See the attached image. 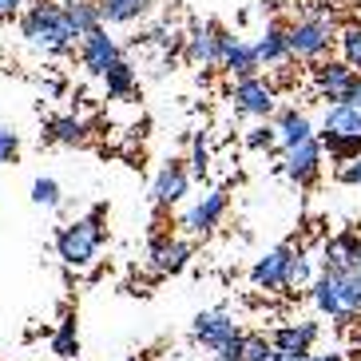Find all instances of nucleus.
Listing matches in <instances>:
<instances>
[{"label":"nucleus","mask_w":361,"mask_h":361,"mask_svg":"<svg viewBox=\"0 0 361 361\" xmlns=\"http://www.w3.org/2000/svg\"><path fill=\"white\" fill-rule=\"evenodd\" d=\"M274 131H278V143H282V151H286V147H298V143H306V139L318 135L314 119H310L302 107H282V111H274Z\"/></svg>","instance_id":"nucleus-19"},{"label":"nucleus","mask_w":361,"mask_h":361,"mask_svg":"<svg viewBox=\"0 0 361 361\" xmlns=\"http://www.w3.org/2000/svg\"><path fill=\"white\" fill-rule=\"evenodd\" d=\"M353 282H357V290H361V266H357V270H353Z\"/></svg>","instance_id":"nucleus-39"},{"label":"nucleus","mask_w":361,"mask_h":361,"mask_svg":"<svg viewBox=\"0 0 361 361\" xmlns=\"http://www.w3.org/2000/svg\"><path fill=\"white\" fill-rule=\"evenodd\" d=\"M310 298L318 314H326L329 322L338 326H350V322L361 318V290L353 282V274H334V270H322L310 286Z\"/></svg>","instance_id":"nucleus-1"},{"label":"nucleus","mask_w":361,"mask_h":361,"mask_svg":"<svg viewBox=\"0 0 361 361\" xmlns=\"http://www.w3.org/2000/svg\"><path fill=\"white\" fill-rule=\"evenodd\" d=\"M274 357V345L266 334H243V361H270Z\"/></svg>","instance_id":"nucleus-29"},{"label":"nucleus","mask_w":361,"mask_h":361,"mask_svg":"<svg viewBox=\"0 0 361 361\" xmlns=\"http://www.w3.org/2000/svg\"><path fill=\"white\" fill-rule=\"evenodd\" d=\"M338 183L357 187V191H361V155H357V159H350V163H341V167H338Z\"/></svg>","instance_id":"nucleus-33"},{"label":"nucleus","mask_w":361,"mask_h":361,"mask_svg":"<svg viewBox=\"0 0 361 361\" xmlns=\"http://www.w3.org/2000/svg\"><path fill=\"white\" fill-rule=\"evenodd\" d=\"M357 266H361V231H341L334 238H326V246H322V270L353 274Z\"/></svg>","instance_id":"nucleus-15"},{"label":"nucleus","mask_w":361,"mask_h":361,"mask_svg":"<svg viewBox=\"0 0 361 361\" xmlns=\"http://www.w3.org/2000/svg\"><path fill=\"white\" fill-rule=\"evenodd\" d=\"M32 202L36 207H60V183H56L52 175H40V179L32 183Z\"/></svg>","instance_id":"nucleus-30"},{"label":"nucleus","mask_w":361,"mask_h":361,"mask_svg":"<svg viewBox=\"0 0 361 361\" xmlns=\"http://www.w3.org/2000/svg\"><path fill=\"white\" fill-rule=\"evenodd\" d=\"M318 334H322L318 322H286L270 334V345H274V353H286V357H306L314 350Z\"/></svg>","instance_id":"nucleus-17"},{"label":"nucleus","mask_w":361,"mask_h":361,"mask_svg":"<svg viewBox=\"0 0 361 361\" xmlns=\"http://www.w3.org/2000/svg\"><path fill=\"white\" fill-rule=\"evenodd\" d=\"M104 246V207H96L84 219H72L56 231V255L64 258V266H92Z\"/></svg>","instance_id":"nucleus-2"},{"label":"nucleus","mask_w":361,"mask_h":361,"mask_svg":"<svg viewBox=\"0 0 361 361\" xmlns=\"http://www.w3.org/2000/svg\"><path fill=\"white\" fill-rule=\"evenodd\" d=\"M60 8H64V20H68V28H72L75 40H84V36H92L96 28H104L99 0H64Z\"/></svg>","instance_id":"nucleus-20"},{"label":"nucleus","mask_w":361,"mask_h":361,"mask_svg":"<svg viewBox=\"0 0 361 361\" xmlns=\"http://www.w3.org/2000/svg\"><path fill=\"white\" fill-rule=\"evenodd\" d=\"M278 143V131H274V123L266 119V123H255V128L246 131V147L250 151H270Z\"/></svg>","instance_id":"nucleus-31"},{"label":"nucleus","mask_w":361,"mask_h":361,"mask_svg":"<svg viewBox=\"0 0 361 361\" xmlns=\"http://www.w3.org/2000/svg\"><path fill=\"white\" fill-rule=\"evenodd\" d=\"M226 40H231V32H226L223 24H214V20L195 24L191 32H187V40H183V56H187L191 64H199V68H219L223 64Z\"/></svg>","instance_id":"nucleus-7"},{"label":"nucleus","mask_w":361,"mask_h":361,"mask_svg":"<svg viewBox=\"0 0 361 361\" xmlns=\"http://www.w3.org/2000/svg\"><path fill=\"white\" fill-rule=\"evenodd\" d=\"M318 143L322 151H329L334 159L350 163L361 155V111L353 107H326V116H322V131H318Z\"/></svg>","instance_id":"nucleus-4"},{"label":"nucleus","mask_w":361,"mask_h":361,"mask_svg":"<svg viewBox=\"0 0 361 361\" xmlns=\"http://www.w3.org/2000/svg\"><path fill=\"white\" fill-rule=\"evenodd\" d=\"M322 163H326V151H322L318 135L298 143V147H286L282 151V175L294 179L298 187H310V183L322 175Z\"/></svg>","instance_id":"nucleus-11"},{"label":"nucleus","mask_w":361,"mask_h":361,"mask_svg":"<svg viewBox=\"0 0 361 361\" xmlns=\"http://www.w3.org/2000/svg\"><path fill=\"white\" fill-rule=\"evenodd\" d=\"M226 195H231L226 187H211V191L202 195L191 211L183 214V231H187V234H211L214 226L223 223V214H226V202H231Z\"/></svg>","instance_id":"nucleus-16"},{"label":"nucleus","mask_w":361,"mask_h":361,"mask_svg":"<svg viewBox=\"0 0 361 361\" xmlns=\"http://www.w3.org/2000/svg\"><path fill=\"white\" fill-rule=\"evenodd\" d=\"M123 361H139V357H123Z\"/></svg>","instance_id":"nucleus-40"},{"label":"nucleus","mask_w":361,"mask_h":361,"mask_svg":"<svg viewBox=\"0 0 361 361\" xmlns=\"http://www.w3.org/2000/svg\"><path fill=\"white\" fill-rule=\"evenodd\" d=\"M231 104L234 111H243V116H255V119H270L278 111V87L262 75H250V80H234L231 84Z\"/></svg>","instance_id":"nucleus-6"},{"label":"nucleus","mask_w":361,"mask_h":361,"mask_svg":"<svg viewBox=\"0 0 361 361\" xmlns=\"http://www.w3.org/2000/svg\"><path fill=\"white\" fill-rule=\"evenodd\" d=\"M341 107H353V111H361V75L353 80V87H350V96H345V104Z\"/></svg>","instance_id":"nucleus-35"},{"label":"nucleus","mask_w":361,"mask_h":361,"mask_svg":"<svg viewBox=\"0 0 361 361\" xmlns=\"http://www.w3.org/2000/svg\"><path fill=\"white\" fill-rule=\"evenodd\" d=\"M104 87H107V96H111V99L131 96V92H135V68H131L128 60H119V64L104 75Z\"/></svg>","instance_id":"nucleus-26"},{"label":"nucleus","mask_w":361,"mask_h":361,"mask_svg":"<svg viewBox=\"0 0 361 361\" xmlns=\"http://www.w3.org/2000/svg\"><path fill=\"white\" fill-rule=\"evenodd\" d=\"M16 151H20V135H16L8 123H0V167L16 159Z\"/></svg>","instance_id":"nucleus-32"},{"label":"nucleus","mask_w":361,"mask_h":361,"mask_svg":"<svg viewBox=\"0 0 361 361\" xmlns=\"http://www.w3.org/2000/svg\"><path fill=\"white\" fill-rule=\"evenodd\" d=\"M298 361H345L341 353H306V357H298Z\"/></svg>","instance_id":"nucleus-36"},{"label":"nucleus","mask_w":361,"mask_h":361,"mask_svg":"<svg viewBox=\"0 0 361 361\" xmlns=\"http://www.w3.org/2000/svg\"><path fill=\"white\" fill-rule=\"evenodd\" d=\"M338 60L345 68H350V72H357L361 75V20H353V24H345V28H341L338 32Z\"/></svg>","instance_id":"nucleus-25"},{"label":"nucleus","mask_w":361,"mask_h":361,"mask_svg":"<svg viewBox=\"0 0 361 361\" xmlns=\"http://www.w3.org/2000/svg\"><path fill=\"white\" fill-rule=\"evenodd\" d=\"M338 44L334 24L322 20V16H298L286 24V48L290 60H302V64H322L329 60V48Z\"/></svg>","instance_id":"nucleus-5"},{"label":"nucleus","mask_w":361,"mask_h":361,"mask_svg":"<svg viewBox=\"0 0 361 361\" xmlns=\"http://www.w3.org/2000/svg\"><path fill=\"white\" fill-rule=\"evenodd\" d=\"M191 191V171L183 167L179 159H171L159 167V175L151 179V202H155V211H171V207H179Z\"/></svg>","instance_id":"nucleus-12"},{"label":"nucleus","mask_w":361,"mask_h":361,"mask_svg":"<svg viewBox=\"0 0 361 361\" xmlns=\"http://www.w3.org/2000/svg\"><path fill=\"white\" fill-rule=\"evenodd\" d=\"M310 80H314V92L326 99V107H338V104H345L357 72H350L341 60H322V64H314V75H310Z\"/></svg>","instance_id":"nucleus-14"},{"label":"nucleus","mask_w":361,"mask_h":361,"mask_svg":"<svg viewBox=\"0 0 361 361\" xmlns=\"http://www.w3.org/2000/svg\"><path fill=\"white\" fill-rule=\"evenodd\" d=\"M119 60H123V48L116 44V36H107V28H96L92 36L80 40V64L92 75H99V80H104Z\"/></svg>","instance_id":"nucleus-13"},{"label":"nucleus","mask_w":361,"mask_h":361,"mask_svg":"<svg viewBox=\"0 0 361 361\" xmlns=\"http://www.w3.org/2000/svg\"><path fill=\"white\" fill-rule=\"evenodd\" d=\"M87 123L80 116H52L48 123H44V139L48 143H60V147H80V143H87Z\"/></svg>","instance_id":"nucleus-22"},{"label":"nucleus","mask_w":361,"mask_h":361,"mask_svg":"<svg viewBox=\"0 0 361 361\" xmlns=\"http://www.w3.org/2000/svg\"><path fill=\"white\" fill-rule=\"evenodd\" d=\"M314 255L310 250H302V246H294V266H290V290H310L314 286Z\"/></svg>","instance_id":"nucleus-27"},{"label":"nucleus","mask_w":361,"mask_h":361,"mask_svg":"<svg viewBox=\"0 0 361 361\" xmlns=\"http://www.w3.org/2000/svg\"><path fill=\"white\" fill-rule=\"evenodd\" d=\"M151 0H99V16L104 24H131L139 16H147Z\"/></svg>","instance_id":"nucleus-24"},{"label":"nucleus","mask_w":361,"mask_h":361,"mask_svg":"<svg viewBox=\"0 0 361 361\" xmlns=\"http://www.w3.org/2000/svg\"><path fill=\"white\" fill-rule=\"evenodd\" d=\"M52 353H56V357H64V361H72L75 353H80V326H75V314H72V310H64V314H60V322H56Z\"/></svg>","instance_id":"nucleus-23"},{"label":"nucleus","mask_w":361,"mask_h":361,"mask_svg":"<svg viewBox=\"0 0 361 361\" xmlns=\"http://www.w3.org/2000/svg\"><path fill=\"white\" fill-rule=\"evenodd\" d=\"M20 32L32 48H40V52H48V56H64L75 44L72 28H68V20H64V8H60V4H44V0L32 4V8L20 16Z\"/></svg>","instance_id":"nucleus-3"},{"label":"nucleus","mask_w":361,"mask_h":361,"mask_svg":"<svg viewBox=\"0 0 361 361\" xmlns=\"http://www.w3.org/2000/svg\"><path fill=\"white\" fill-rule=\"evenodd\" d=\"M219 68H226L234 80H250V75H258V68H262V64H258V56H255V44L231 36L226 48H223V64H219Z\"/></svg>","instance_id":"nucleus-21"},{"label":"nucleus","mask_w":361,"mask_h":361,"mask_svg":"<svg viewBox=\"0 0 361 361\" xmlns=\"http://www.w3.org/2000/svg\"><path fill=\"white\" fill-rule=\"evenodd\" d=\"M270 361H298V357H286V353H274Z\"/></svg>","instance_id":"nucleus-38"},{"label":"nucleus","mask_w":361,"mask_h":361,"mask_svg":"<svg viewBox=\"0 0 361 361\" xmlns=\"http://www.w3.org/2000/svg\"><path fill=\"white\" fill-rule=\"evenodd\" d=\"M191 175L195 179H207L211 175V139H207V131H195V139H191Z\"/></svg>","instance_id":"nucleus-28"},{"label":"nucleus","mask_w":361,"mask_h":361,"mask_svg":"<svg viewBox=\"0 0 361 361\" xmlns=\"http://www.w3.org/2000/svg\"><path fill=\"white\" fill-rule=\"evenodd\" d=\"M290 266H294V246H274L266 250L255 266H250V282L266 294H278V290H290Z\"/></svg>","instance_id":"nucleus-10"},{"label":"nucleus","mask_w":361,"mask_h":361,"mask_svg":"<svg viewBox=\"0 0 361 361\" xmlns=\"http://www.w3.org/2000/svg\"><path fill=\"white\" fill-rule=\"evenodd\" d=\"M286 24L282 16H274V20H266V28L258 32L255 40V56L262 68H282L290 64V48H286Z\"/></svg>","instance_id":"nucleus-18"},{"label":"nucleus","mask_w":361,"mask_h":361,"mask_svg":"<svg viewBox=\"0 0 361 361\" xmlns=\"http://www.w3.org/2000/svg\"><path fill=\"white\" fill-rule=\"evenodd\" d=\"M258 4H262V8H286L290 0H258Z\"/></svg>","instance_id":"nucleus-37"},{"label":"nucleus","mask_w":361,"mask_h":361,"mask_svg":"<svg viewBox=\"0 0 361 361\" xmlns=\"http://www.w3.org/2000/svg\"><path fill=\"white\" fill-rule=\"evenodd\" d=\"M187 262H191V243L187 238H175V234L167 231H155V238H151L147 246V270L159 278H171L179 274V270H187Z\"/></svg>","instance_id":"nucleus-9"},{"label":"nucleus","mask_w":361,"mask_h":361,"mask_svg":"<svg viewBox=\"0 0 361 361\" xmlns=\"http://www.w3.org/2000/svg\"><path fill=\"white\" fill-rule=\"evenodd\" d=\"M191 334H195L199 345H207V350L214 353V357L223 350H231L234 341H243V329H238L234 314H226V310H202L199 318H195Z\"/></svg>","instance_id":"nucleus-8"},{"label":"nucleus","mask_w":361,"mask_h":361,"mask_svg":"<svg viewBox=\"0 0 361 361\" xmlns=\"http://www.w3.org/2000/svg\"><path fill=\"white\" fill-rule=\"evenodd\" d=\"M24 0H0V20H12V16H20Z\"/></svg>","instance_id":"nucleus-34"}]
</instances>
